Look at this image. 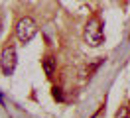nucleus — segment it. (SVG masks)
Instances as JSON below:
<instances>
[{
    "mask_svg": "<svg viewBox=\"0 0 130 118\" xmlns=\"http://www.w3.org/2000/svg\"><path fill=\"white\" fill-rule=\"evenodd\" d=\"M83 38L85 41L93 47H99L105 41V33H103V22L99 16H93L89 22L85 24V31H83Z\"/></svg>",
    "mask_w": 130,
    "mask_h": 118,
    "instance_id": "1",
    "label": "nucleus"
},
{
    "mask_svg": "<svg viewBox=\"0 0 130 118\" xmlns=\"http://www.w3.org/2000/svg\"><path fill=\"white\" fill-rule=\"evenodd\" d=\"M18 63V55H16V47L12 41H6L2 47V53H0V69L4 75H12L16 69Z\"/></svg>",
    "mask_w": 130,
    "mask_h": 118,
    "instance_id": "2",
    "label": "nucleus"
},
{
    "mask_svg": "<svg viewBox=\"0 0 130 118\" xmlns=\"http://www.w3.org/2000/svg\"><path fill=\"white\" fill-rule=\"evenodd\" d=\"M36 33H38V24L34 22V18H30V16H24V18L16 24V38H18L20 43L32 41V38Z\"/></svg>",
    "mask_w": 130,
    "mask_h": 118,
    "instance_id": "3",
    "label": "nucleus"
},
{
    "mask_svg": "<svg viewBox=\"0 0 130 118\" xmlns=\"http://www.w3.org/2000/svg\"><path fill=\"white\" fill-rule=\"evenodd\" d=\"M41 67H43V73H45L47 77H53L55 67H57V59L53 55H45V57L41 59Z\"/></svg>",
    "mask_w": 130,
    "mask_h": 118,
    "instance_id": "4",
    "label": "nucleus"
},
{
    "mask_svg": "<svg viewBox=\"0 0 130 118\" xmlns=\"http://www.w3.org/2000/svg\"><path fill=\"white\" fill-rule=\"evenodd\" d=\"M114 118H130V100H126V102L120 106V108L116 110Z\"/></svg>",
    "mask_w": 130,
    "mask_h": 118,
    "instance_id": "5",
    "label": "nucleus"
},
{
    "mask_svg": "<svg viewBox=\"0 0 130 118\" xmlns=\"http://www.w3.org/2000/svg\"><path fill=\"white\" fill-rule=\"evenodd\" d=\"M51 91H53V98H55V100H63V93H61V89H59V87H53V89H51Z\"/></svg>",
    "mask_w": 130,
    "mask_h": 118,
    "instance_id": "6",
    "label": "nucleus"
},
{
    "mask_svg": "<svg viewBox=\"0 0 130 118\" xmlns=\"http://www.w3.org/2000/svg\"><path fill=\"white\" fill-rule=\"evenodd\" d=\"M2 28H4V22H2V16H0V33H2Z\"/></svg>",
    "mask_w": 130,
    "mask_h": 118,
    "instance_id": "7",
    "label": "nucleus"
}]
</instances>
